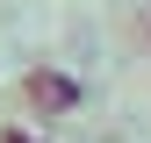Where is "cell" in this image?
Returning <instances> with one entry per match:
<instances>
[{
  "mask_svg": "<svg viewBox=\"0 0 151 143\" xmlns=\"http://www.w3.org/2000/svg\"><path fill=\"white\" fill-rule=\"evenodd\" d=\"M29 100H36V107H50V115H65V107H79V86L58 79V72H36V79H29Z\"/></svg>",
  "mask_w": 151,
  "mask_h": 143,
  "instance_id": "obj_1",
  "label": "cell"
}]
</instances>
